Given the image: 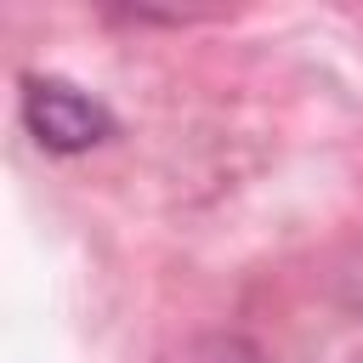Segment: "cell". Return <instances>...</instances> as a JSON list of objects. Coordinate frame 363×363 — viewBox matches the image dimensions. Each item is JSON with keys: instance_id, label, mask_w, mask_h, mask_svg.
<instances>
[{"instance_id": "6da1fadb", "label": "cell", "mask_w": 363, "mask_h": 363, "mask_svg": "<svg viewBox=\"0 0 363 363\" xmlns=\"http://www.w3.org/2000/svg\"><path fill=\"white\" fill-rule=\"evenodd\" d=\"M17 113H23V130L57 159L91 153L119 130V119L102 96L79 91L74 79H57V74H28L23 96H17Z\"/></svg>"}]
</instances>
